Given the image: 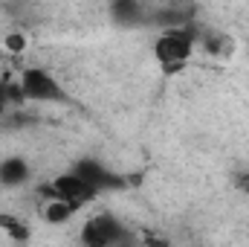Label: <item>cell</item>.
<instances>
[{
  "mask_svg": "<svg viewBox=\"0 0 249 247\" xmlns=\"http://www.w3.org/2000/svg\"><path fill=\"white\" fill-rule=\"evenodd\" d=\"M203 29L197 23H186L177 29H165L157 41H154V59L162 64L165 73H180L194 56V47H200Z\"/></svg>",
  "mask_w": 249,
  "mask_h": 247,
  "instance_id": "6da1fadb",
  "label": "cell"
},
{
  "mask_svg": "<svg viewBox=\"0 0 249 247\" xmlns=\"http://www.w3.org/2000/svg\"><path fill=\"white\" fill-rule=\"evenodd\" d=\"M18 84H20L23 102H32V105H64V102H70V93L64 90V84L44 67H23Z\"/></svg>",
  "mask_w": 249,
  "mask_h": 247,
  "instance_id": "7a4b0ae2",
  "label": "cell"
},
{
  "mask_svg": "<svg viewBox=\"0 0 249 247\" xmlns=\"http://www.w3.org/2000/svg\"><path fill=\"white\" fill-rule=\"evenodd\" d=\"M124 242H127V230L113 212L93 215L78 233L81 247H124Z\"/></svg>",
  "mask_w": 249,
  "mask_h": 247,
  "instance_id": "3957f363",
  "label": "cell"
},
{
  "mask_svg": "<svg viewBox=\"0 0 249 247\" xmlns=\"http://www.w3.org/2000/svg\"><path fill=\"white\" fill-rule=\"evenodd\" d=\"M41 195H44L47 201H67V204H72L75 209H81V206H87V204H93V201L99 198V192H96L93 186H87L78 175H72V172H64L55 181L44 184L41 186Z\"/></svg>",
  "mask_w": 249,
  "mask_h": 247,
  "instance_id": "277c9868",
  "label": "cell"
},
{
  "mask_svg": "<svg viewBox=\"0 0 249 247\" xmlns=\"http://www.w3.org/2000/svg\"><path fill=\"white\" fill-rule=\"evenodd\" d=\"M72 175H78L87 186H93L99 195L102 192H116V189H127V175H116L113 169H107L102 160L96 157H81L70 166Z\"/></svg>",
  "mask_w": 249,
  "mask_h": 247,
  "instance_id": "5b68a950",
  "label": "cell"
},
{
  "mask_svg": "<svg viewBox=\"0 0 249 247\" xmlns=\"http://www.w3.org/2000/svg\"><path fill=\"white\" fill-rule=\"evenodd\" d=\"M29 178H32V166H29L26 157L12 154V157H3L0 160V186L15 189V186H23Z\"/></svg>",
  "mask_w": 249,
  "mask_h": 247,
  "instance_id": "8992f818",
  "label": "cell"
},
{
  "mask_svg": "<svg viewBox=\"0 0 249 247\" xmlns=\"http://www.w3.org/2000/svg\"><path fill=\"white\" fill-rule=\"evenodd\" d=\"M148 12H151V6L136 3V0H116V3H110V18L116 23H124V26L148 23Z\"/></svg>",
  "mask_w": 249,
  "mask_h": 247,
  "instance_id": "52a82bcc",
  "label": "cell"
},
{
  "mask_svg": "<svg viewBox=\"0 0 249 247\" xmlns=\"http://www.w3.org/2000/svg\"><path fill=\"white\" fill-rule=\"evenodd\" d=\"M75 212H78V209H75L72 204H67V201H44V209H41L44 221H47V224H53V227L67 224Z\"/></svg>",
  "mask_w": 249,
  "mask_h": 247,
  "instance_id": "ba28073f",
  "label": "cell"
},
{
  "mask_svg": "<svg viewBox=\"0 0 249 247\" xmlns=\"http://www.w3.org/2000/svg\"><path fill=\"white\" fill-rule=\"evenodd\" d=\"M0 233H6L12 242H29V236H32L29 227L12 212H0Z\"/></svg>",
  "mask_w": 249,
  "mask_h": 247,
  "instance_id": "9c48e42d",
  "label": "cell"
},
{
  "mask_svg": "<svg viewBox=\"0 0 249 247\" xmlns=\"http://www.w3.org/2000/svg\"><path fill=\"white\" fill-rule=\"evenodd\" d=\"M3 47L9 50V53H15V56H20L26 47H29V41H26V35L23 32H6V38H3Z\"/></svg>",
  "mask_w": 249,
  "mask_h": 247,
  "instance_id": "30bf717a",
  "label": "cell"
},
{
  "mask_svg": "<svg viewBox=\"0 0 249 247\" xmlns=\"http://www.w3.org/2000/svg\"><path fill=\"white\" fill-rule=\"evenodd\" d=\"M142 247H171V242H168L162 233H157V230H148V233L142 236Z\"/></svg>",
  "mask_w": 249,
  "mask_h": 247,
  "instance_id": "8fae6325",
  "label": "cell"
},
{
  "mask_svg": "<svg viewBox=\"0 0 249 247\" xmlns=\"http://www.w3.org/2000/svg\"><path fill=\"white\" fill-rule=\"evenodd\" d=\"M235 184H238L241 192H249V172H241V175L235 178Z\"/></svg>",
  "mask_w": 249,
  "mask_h": 247,
  "instance_id": "7c38bea8",
  "label": "cell"
}]
</instances>
